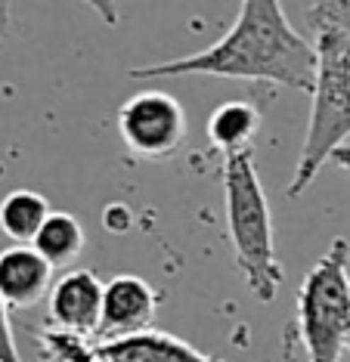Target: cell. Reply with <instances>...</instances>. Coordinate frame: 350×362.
Instances as JSON below:
<instances>
[{"label":"cell","instance_id":"cell-1","mask_svg":"<svg viewBox=\"0 0 350 362\" xmlns=\"http://www.w3.org/2000/svg\"><path fill=\"white\" fill-rule=\"evenodd\" d=\"M316 56L301 31L288 22L282 4L273 0H245L239 4L236 22L218 44L202 53L177 56L168 62H149L130 69L137 81L158 78H232L264 81L288 90H313Z\"/></svg>","mask_w":350,"mask_h":362},{"label":"cell","instance_id":"cell-2","mask_svg":"<svg viewBox=\"0 0 350 362\" xmlns=\"http://www.w3.org/2000/svg\"><path fill=\"white\" fill-rule=\"evenodd\" d=\"M313 31V103L304 146L286 195L301 199L316 174L350 139V0H320L307 10Z\"/></svg>","mask_w":350,"mask_h":362},{"label":"cell","instance_id":"cell-3","mask_svg":"<svg viewBox=\"0 0 350 362\" xmlns=\"http://www.w3.org/2000/svg\"><path fill=\"white\" fill-rule=\"evenodd\" d=\"M223 204H227V226L239 273L257 300L273 303L286 269L276 254L273 214L257 174L254 152L223 158Z\"/></svg>","mask_w":350,"mask_h":362},{"label":"cell","instance_id":"cell-4","mask_svg":"<svg viewBox=\"0 0 350 362\" xmlns=\"http://www.w3.org/2000/svg\"><path fill=\"white\" fill-rule=\"evenodd\" d=\"M298 341L307 362H341L350 353V242L332 238L298 288Z\"/></svg>","mask_w":350,"mask_h":362},{"label":"cell","instance_id":"cell-5","mask_svg":"<svg viewBox=\"0 0 350 362\" xmlns=\"http://www.w3.org/2000/svg\"><path fill=\"white\" fill-rule=\"evenodd\" d=\"M189 121L168 90H140L118 109V136L143 161H168L186 143Z\"/></svg>","mask_w":350,"mask_h":362},{"label":"cell","instance_id":"cell-6","mask_svg":"<svg viewBox=\"0 0 350 362\" xmlns=\"http://www.w3.org/2000/svg\"><path fill=\"white\" fill-rule=\"evenodd\" d=\"M158 300L162 294L155 291L146 279L140 276H115L103 285V313H99L96 341H121V337L149 332L155 322Z\"/></svg>","mask_w":350,"mask_h":362},{"label":"cell","instance_id":"cell-7","mask_svg":"<svg viewBox=\"0 0 350 362\" xmlns=\"http://www.w3.org/2000/svg\"><path fill=\"white\" fill-rule=\"evenodd\" d=\"M103 313V282L94 269H69L50 288V322L60 332L96 337Z\"/></svg>","mask_w":350,"mask_h":362},{"label":"cell","instance_id":"cell-8","mask_svg":"<svg viewBox=\"0 0 350 362\" xmlns=\"http://www.w3.org/2000/svg\"><path fill=\"white\" fill-rule=\"evenodd\" d=\"M53 288V267L31 248L13 245L0 251V298L6 310H28L44 300Z\"/></svg>","mask_w":350,"mask_h":362},{"label":"cell","instance_id":"cell-9","mask_svg":"<svg viewBox=\"0 0 350 362\" xmlns=\"http://www.w3.org/2000/svg\"><path fill=\"white\" fill-rule=\"evenodd\" d=\"M96 356L99 362H223L180 341L177 334L158 332V328L121 337V341L96 344Z\"/></svg>","mask_w":350,"mask_h":362},{"label":"cell","instance_id":"cell-10","mask_svg":"<svg viewBox=\"0 0 350 362\" xmlns=\"http://www.w3.org/2000/svg\"><path fill=\"white\" fill-rule=\"evenodd\" d=\"M261 130V112L254 103L230 100L220 103L208 118V139L223 158L254 152V136Z\"/></svg>","mask_w":350,"mask_h":362},{"label":"cell","instance_id":"cell-11","mask_svg":"<svg viewBox=\"0 0 350 362\" xmlns=\"http://www.w3.org/2000/svg\"><path fill=\"white\" fill-rule=\"evenodd\" d=\"M87 245L84 226H81L78 217L65 211H50V217L44 220V226L38 229V235L31 238V248H35L40 257H44L50 267H69L72 260L81 257Z\"/></svg>","mask_w":350,"mask_h":362},{"label":"cell","instance_id":"cell-12","mask_svg":"<svg viewBox=\"0 0 350 362\" xmlns=\"http://www.w3.org/2000/svg\"><path fill=\"white\" fill-rule=\"evenodd\" d=\"M47 217L50 202L35 189H13L0 202V233L10 235L16 245H31Z\"/></svg>","mask_w":350,"mask_h":362},{"label":"cell","instance_id":"cell-13","mask_svg":"<svg viewBox=\"0 0 350 362\" xmlns=\"http://www.w3.org/2000/svg\"><path fill=\"white\" fill-rule=\"evenodd\" d=\"M38 350L44 362H99L96 344H90V337H78L60 328L38 332Z\"/></svg>","mask_w":350,"mask_h":362},{"label":"cell","instance_id":"cell-14","mask_svg":"<svg viewBox=\"0 0 350 362\" xmlns=\"http://www.w3.org/2000/svg\"><path fill=\"white\" fill-rule=\"evenodd\" d=\"M0 362H22L13 337V325H10V310H6L4 298H0Z\"/></svg>","mask_w":350,"mask_h":362},{"label":"cell","instance_id":"cell-15","mask_svg":"<svg viewBox=\"0 0 350 362\" xmlns=\"http://www.w3.org/2000/svg\"><path fill=\"white\" fill-rule=\"evenodd\" d=\"M10 19H13L10 4H0V40H6V31H10Z\"/></svg>","mask_w":350,"mask_h":362},{"label":"cell","instance_id":"cell-16","mask_svg":"<svg viewBox=\"0 0 350 362\" xmlns=\"http://www.w3.org/2000/svg\"><path fill=\"white\" fill-rule=\"evenodd\" d=\"M332 161H335L341 170H347V174H350V143H347V146H341V149L332 155Z\"/></svg>","mask_w":350,"mask_h":362}]
</instances>
